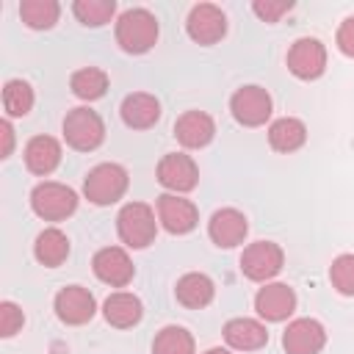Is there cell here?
<instances>
[{"mask_svg":"<svg viewBox=\"0 0 354 354\" xmlns=\"http://www.w3.org/2000/svg\"><path fill=\"white\" fill-rule=\"evenodd\" d=\"M158 41V19L152 11L147 8H127L119 19H116V44L124 53L141 55L147 50H152Z\"/></svg>","mask_w":354,"mask_h":354,"instance_id":"cell-1","label":"cell"},{"mask_svg":"<svg viewBox=\"0 0 354 354\" xmlns=\"http://www.w3.org/2000/svg\"><path fill=\"white\" fill-rule=\"evenodd\" d=\"M116 232H119L124 246L147 249L155 241V232H158L155 210L144 202H127L116 216Z\"/></svg>","mask_w":354,"mask_h":354,"instance_id":"cell-2","label":"cell"},{"mask_svg":"<svg viewBox=\"0 0 354 354\" xmlns=\"http://www.w3.org/2000/svg\"><path fill=\"white\" fill-rule=\"evenodd\" d=\"M30 207L44 221H61V218H69L75 213L77 194L64 183L44 180L30 191Z\"/></svg>","mask_w":354,"mask_h":354,"instance_id":"cell-3","label":"cell"},{"mask_svg":"<svg viewBox=\"0 0 354 354\" xmlns=\"http://www.w3.org/2000/svg\"><path fill=\"white\" fill-rule=\"evenodd\" d=\"M64 138L77 152H91L105 141V124L91 108H72L64 116Z\"/></svg>","mask_w":354,"mask_h":354,"instance_id":"cell-4","label":"cell"},{"mask_svg":"<svg viewBox=\"0 0 354 354\" xmlns=\"http://www.w3.org/2000/svg\"><path fill=\"white\" fill-rule=\"evenodd\" d=\"M127 171L119 163H100L83 180V194L94 205H113L127 191Z\"/></svg>","mask_w":354,"mask_h":354,"instance_id":"cell-5","label":"cell"},{"mask_svg":"<svg viewBox=\"0 0 354 354\" xmlns=\"http://www.w3.org/2000/svg\"><path fill=\"white\" fill-rule=\"evenodd\" d=\"M285 252L274 241H254L241 254V271L252 282H266L282 271Z\"/></svg>","mask_w":354,"mask_h":354,"instance_id":"cell-6","label":"cell"},{"mask_svg":"<svg viewBox=\"0 0 354 354\" xmlns=\"http://www.w3.org/2000/svg\"><path fill=\"white\" fill-rule=\"evenodd\" d=\"M230 111L238 124L243 127H260L271 116V94L263 86H241L230 97Z\"/></svg>","mask_w":354,"mask_h":354,"instance_id":"cell-7","label":"cell"},{"mask_svg":"<svg viewBox=\"0 0 354 354\" xmlns=\"http://www.w3.org/2000/svg\"><path fill=\"white\" fill-rule=\"evenodd\" d=\"M288 69L299 77V80H315L324 75L326 69V47L313 39V36H304V39H296L288 50Z\"/></svg>","mask_w":354,"mask_h":354,"instance_id":"cell-8","label":"cell"},{"mask_svg":"<svg viewBox=\"0 0 354 354\" xmlns=\"http://www.w3.org/2000/svg\"><path fill=\"white\" fill-rule=\"evenodd\" d=\"M53 307H55L58 321H64V324H69V326H80V324L91 321L94 313H97L94 296H91V290L83 288V285H66V288H61V290L55 293Z\"/></svg>","mask_w":354,"mask_h":354,"instance_id":"cell-9","label":"cell"},{"mask_svg":"<svg viewBox=\"0 0 354 354\" xmlns=\"http://www.w3.org/2000/svg\"><path fill=\"white\" fill-rule=\"evenodd\" d=\"M185 30L196 44H216L227 33V17L213 3H199L191 8L185 19Z\"/></svg>","mask_w":354,"mask_h":354,"instance_id":"cell-10","label":"cell"},{"mask_svg":"<svg viewBox=\"0 0 354 354\" xmlns=\"http://www.w3.org/2000/svg\"><path fill=\"white\" fill-rule=\"evenodd\" d=\"M158 183L174 194H185V191H194L196 183H199V169L194 163L191 155H183V152H169L160 158L158 163Z\"/></svg>","mask_w":354,"mask_h":354,"instance_id":"cell-11","label":"cell"},{"mask_svg":"<svg viewBox=\"0 0 354 354\" xmlns=\"http://www.w3.org/2000/svg\"><path fill=\"white\" fill-rule=\"evenodd\" d=\"M158 221L163 224V230L166 232H171V235H185V232H191L194 227H196V221H199V210H196V205L191 202V199H183V196H177V194H163V196H158Z\"/></svg>","mask_w":354,"mask_h":354,"instance_id":"cell-12","label":"cell"},{"mask_svg":"<svg viewBox=\"0 0 354 354\" xmlns=\"http://www.w3.org/2000/svg\"><path fill=\"white\" fill-rule=\"evenodd\" d=\"M91 268H94L97 279L105 282V285H111V288H124V285L133 279V274H136L133 260H130L127 252L119 249V246H105V249H100V252L94 254V260H91Z\"/></svg>","mask_w":354,"mask_h":354,"instance_id":"cell-13","label":"cell"},{"mask_svg":"<svg viewBox=\"0 0 354 354\" xmlns=\"http://www.w3.org/2000/svg\"><path fill=\"white\" fill-rule=\"evenodd\" d=\"M326 346V329L315 318H296L282 335L285 354H318Z\"/></svg>","mask_w":354,"mask_h":354,"instance_id":"cell-14","label":"cell"},{"mask_svg":"<svg viewBox=\"0 0 354 354\" xmlns=\"http://www.w3.org/2000/svg\"><path fill=\"white\" fill-rule=\"evenodd\" d=\"M246 232H249L246 216L235 207H221L207 221V235L218 249H232V246L243 243Z\"/></svg>","mask_w":354,"mask_h":354,"instance_id":"cell-15","label":"cell"},{"mask_svg":"<svg viewBox=\"0 0 354 354\" xmlns=\"http://www.w3.org/2000/svg\"><path fill=\"white\" fill-rule=\"evenodd\" d=\"M254 310L266 321H285L296 310V293L285 282H268L254 296Z\"/></svg>","mask_w":354,"mask_h":354,"instance_id":"cell-16","label":"cell"},{"mask_svg":"<svg viewBox=\"0 0 354 354\" xmlns=\"http://www.w3.org/2000/svg\"><path fill=\"white\" fill-rule=\"evenodd\" d=\"M174 136L183 147L188 149H202L213 141L216 136V122L205 113V111H185L177 122H174Z\"/></svg>","mask_w":354,"mask_h":354,"instance_id":"cell-17","label":"cell"},{"mask_svg":"<svg viewBox=\"0 0 354 354\" xmlns=\"http://www.w3.org/2000/svg\"><path fill=\"white\" fill-rule=\"evenodd\" d=\"M122 122L133 130H147L160 119V102L147 91H133L122 100Z\"/></svg>","mask_w":354,"mask_h":354,"instance_id":"cell-18","label":"cell"},{"mask_svg":"<svg viewBox=\"0 0 354 354\" xmlns=\"http://www.w3.org/2000/svg\"><path fill=\"white\" fill-rule=\"evenodd\" d=\"M61 163V144L53 136H33L25 144V166L28 171L47 177L50 171H55Z\"/></svg>","mask_w":354,"mask_h":354,"instance_id":"cell-19","label":"cell"},{"mask_svg":"<svg viewBox=\"0 0 354 354\" xmlns=\"http://www.w3.org/2000/svg\"><path fill=\"white\" fill-rule=\"evenodd\" d=\"M224 340L238 351H257L268 343V332L254 318H232L224 324Z\"/></svg>","mask_w":354,"mask_h":354,"instance_id":"cell-20","label":"cell"},{"mask_svg":"<svg viewBox=\"0 0 354 354\" xmlns=\"http://www.w3.org/2000/svg\"><path fill=\"white\" fill-rule=\"evenodd\" d=\"M102 315L111 326L116 329H127V326H136L144 315V307H141V299L127 293V290H116L105 299L102 304Z\"/></svg>","mask_w":354,"mask_h":354,"instance_id":"cell-21","label":"cell"},{"mask_svg":"<svg viewBox=\"0 0 354 354\" xmlns=\"http://www.w3.org/2000/svg\"><path fill=\"white\" fill-rule=\"evenodd\" d=\"M174 296L183 307H191V310H199V307H207L216 296V285L207 274H199V271H191L185 277L177 279V288H174Z\"/></svg>","mask_w":354,"mask_h":354,"instance_id":"cell-22","label":"cell"},{"mask_svg":"<svg viewBox=\"0 0 354 354\" xmlns=\"http://www.w3.org/2000/svg\"><path fill=\"white\" fill-rule=\"evenodd\" d=\"M33 254L41 266L47 268H55L61 266L66 257H69V238L58 230V227H47L36 235V243H33Z\"/></svg>","mask_w":354,"mask_h":354,"instance_id":"cell-23","label":"cell"},{"mask_svg":"<svg viewBox=\"0 0 354 354\" xmlns=\"http://www.w3.org/2000/svg\"><path fill=\"white\" fill-rule=\"evenodd\" d=\"M304 141H307V127L301 119L282 116L268 127V144L277 152H296L299 147H304Z\"/></svg>","mask_w":354,"mask_h":354,"instance_id":"cell-24","label":"cell"},{"mask_svg":"<svg viewBox=\"0 0 354 354\" xmlns=\"http://www.w3.org/2000/svg\"><path fill=\"white\" fill-rule=\"evenodd\" d=\"M69 88H72V94L77 100H86V102L100 100L108 91V75L102 69H97V66H83V69H77L72 75Z\"/></svg>","mask_w":354,"mask_h":354,"instance_id":"cell-25","label":"cell"},{"mask_svg":"<svg viewBox=\"0 0 354 354\" xmlns=\"http://www.w3.org/2000/svg\"><path fill=\"white\" fill-rule=\"evenodd\" d=\"M61 6L55 0H22L19 3V17L28 28L33 30H47L58 22Z\"/></svg>","mask_w":354,"mask_h":354,"instance_id":"cell-26","label":"cell"},{"mask_svg":"<svg viewBox=\"0 0 354 354\" xmlns=\"http://www.w3.org/2000/svg\"><path fill=\"white\" fill-rule=\"evenodd\" d=\"M152 354H194V337L183 326H163L152 340Z\"/></svg>","mask_w":354,"mask_h":354,"instance_id":"cell-27","label":"cell"},{"mask_svg":"<svg viewBox=\"0 0 354 354\" xmlns=\"http://www.w3.org/2000/svg\"><path fill=\"white\" fill-rule=\"evenodd\" d=\"M3 108L8 116H28L33 108V88L25 80H8L3 86Z\"/></svg>","mask_w":354,"mask_h":354,"instance_id":"cell-28","label":"cell"},{"mask_svg":"<svg viewBox=\"0 0 354 354\" xmlns=\"http://www.w3.org/2000/svg\"><path fill=\"white\" fill-rule=\"evenodd\" d=\"M72 11H75V17L83 25L100 28V25L111 22V17L116 11V3L113 0H75L72 3Z\"/></svg>","mask_w":354,"mask_h":354,"instance_id":"cell-29","label":"cell"},{"mask_svg":"<svg viewBox=\"0 0 354 354\" xmlns=\"http://www.w3.org/2000/svg\"><path fill=\"white\" fill-rule=\"evenodd\" d=\"M332 288L343 296H354V254H340L329 266Z\"/></svg>","mask_w":354,"mask_h":354,"instance_id":"cell-30","label":"cell"},{"mask_svg":"<svg viewBox=\"0 0 354 354\" xmlns=\"http://www.w3.org/2000/svg\"><path fill=\"white\" fill-rule=\"evenodd\" d=\"M25 324L22 310L14 301H0V335L3 337H14Z\"/></svg>","mask_w":354,"mask_h":354,"instance_id":"cell-31","label":"cell"},{"mask_svg":"<svg viewBox=\"0 0 354 354\" xmlns=\"http://www.w3.org/2000/svg\"><path fill=\"white\" fill-rule=\"evenodd\" d=\"M293 8L290 0H254L252 3V11L263 19V22H279L282 14H288Z\"/></svg>","mask_w":354,"mask_h":354,"instance_id":"cell-32","label":"cell"},{"mask_svg":"<svg viewBox=\"0 0 354 354\" xmlns=\"http://www.w3.org/2000/svg\"><path fill=\"white\" fill-rule=\"evenodd\" d=\"M337 47L343 55L354 58V17H346L337 28Z\"/></svg>","mask_w":354,"mask_h":354,"instance_id":"cell-33","label":"cell"},{"mask_svg":"<svg viewBox=\"0 0 354 354\" xmlns=\"http://www.w3.org/2000/svg\"><path fill=\"white\" fill-rule=\"evenodd\" d=\"M0 136H3V149H0V158H8L11 149H14V130H11V122L3 119L0 122Z\"/></svg>","mask_w":354,"mask_h":354,"instance_id":"cell-34","label":"cell"},{"mask_svg":"<svg viewBox=\"0 0 354 354\" xmlns=\"http://www.w3.org/2000/svg\"><path fill=\"white\" fill-rule=\"evenodd\" d=\"M205 354H230V351H227V348H221V346H216V348H207Z\"/></svg>","mask_w":354,"mask_h":354,"instance_id":"cell-35","label":"cell"}]
</instances>
